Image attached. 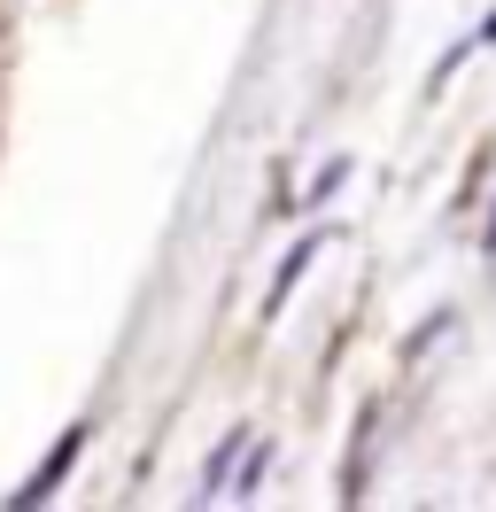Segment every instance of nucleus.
I'll use <instances>...</instances> for the list:
<instances>
[{
    "label": "nucleus",
    "mask_w": 496,
    "mask_h": 512,
    "mask_svg": "<svg viewBox=\"0 0 496 512\" xmlns=\"http://www.w3.org/2000/svg\"><path fill=\"white\" fill-rule=\"evenodd\" d=\"M318 249H326V233H303V241H295V256L279 264V280H272V311L287 303V295H295V280L310 272V256H318Z\"/></svg>",
    "instance_id": "nucleus-1"
},
{
    "label": "nucleus",
    "mask_w": 496,
    "mask_h": 512,
    "mask_svg": "<svg viewBox=\"0 0 496 512\" xmlns=\"http://www.w3.org/2000/svg\"><path fill=\"white\" fill-rule=\"evenodd\" d=\"M489 256H496V210H489Z\"/></svg>",
    "instance_id": "nucleus-3"
},
{
    "label": "nucleus",
    "mask_w": 496,
    "mask_h": 512,
    "mask_svg": "<svg viewBox=\"0 0 496 512\" xmlns=\"http://www.w3.org/2000/svg\"><path fill=\"white\" fill-rule=\"evenodd\" d=\"M473 47H496V8L481 16V32H473Z\"/></svg>",
    "instance_id": "nucleus-2"
}]
</instances>
